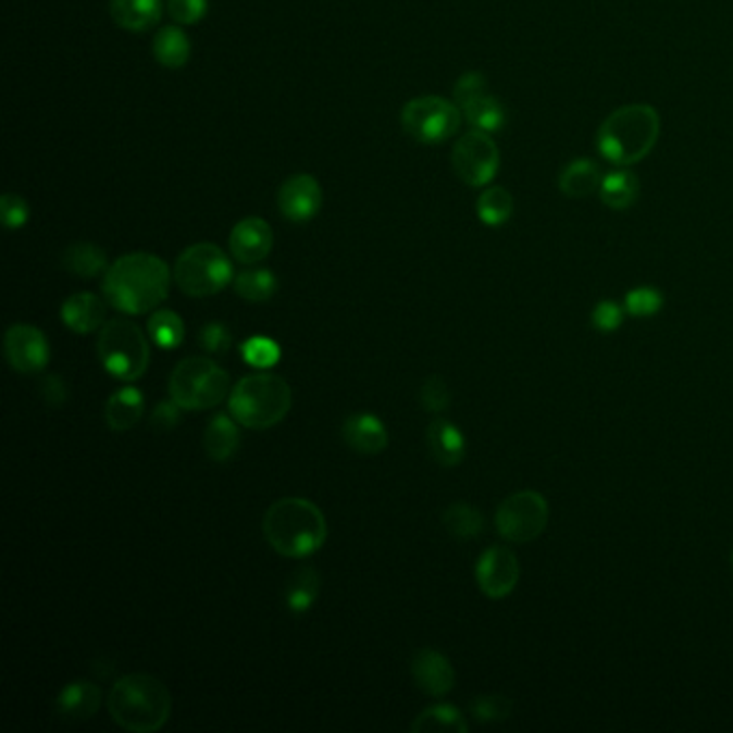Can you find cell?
<instances>
[{
  "mask_svg": "<svg viewBox=\"0 0 733 733\" xmlns=\"http://www.w3.org/2000/svg\"><path fill=\"white\" fill-rule=\"evenodd\" d=\"M411 675L420 691L431 697H444L455 688L457 673L452 662L437 649L424 647L411 660Z\"/></svg>",
  "mask_w": 733,
  "mask_h": 733,
  "instance_id": "cell-17",
  "label": "cell"
},
{
  "mask_svg": "<svg viewBox=\"0 0 733 733\" xmlns=\"http://www.w3.org/2000/svg\"><path fill=\"white\" fill-rule=\"evenodd\" d=\"M149 338L162 349H177L184 345V319L173 310H156L147 323Z\"/></svg>",
  "mask_w": 733,
  "mask_h": 733,
  "instance_id": "cell-33",
  "label": "cell"
},
{
  "mask_svg": "<svg viewBox=\"0 0 733 733\" xmlns=\"http://www.w3.org/2000/svg\"><path fill=\"white\" fill-rule=\"evenodd\" d=\"M239 422L231 415H215L207 431H204V452L209 459L215 462H226L233 459L241 446V433H239Z\"/></svg>",
  "mask_w": 733,
  "mask_h": 733,
  "instance_id": "cell-25",
  "label": "cell"
},
{
  "mask_svg": "<svg viewBox=\"0 0 733 733\" xmlns=\"http://www.w3.org/2000/svg\"><path fill=\"white\" fill-rule=\"evenodd\" d=\"M166 9L177 24L194 26L207 15L209 0H169Z\"/></svg>",
  "mask_w": 733,
  "mask_h": 733,
  "instance_id": "cell-41",
  "label": "cell"
},
{
  "mask_svg": "<svg viewBox=\"0 0 733 733\" xmlns=\"http://www.w3.org/2000/svg\"><path fill=\"white\" fill-rule=\"evenodd\" d=\"M420 402L431 413H442L450 407L452 394L442 376H428L420 387Z\"/></svg>",
  "mask_w": 733,
  "mask_h": 733,
  "instance_id": "cell-37",
  "label": "cell"
},
{
  "mask_svg": "<svg viewBox=\"0 0 733 733\" xmlns=\"http://www.w3.org/2000/svg\"><path fill=\"white\" fill-rule=\"evenodd\" d=\"M97 356L105 372L121 381L140 378L151 362L149 340L129 319H112L99 330Z\"/></svg>",
  "mask_w": 733,
  "mask_h": 733,
  "instance_id": "cell-6",
  "label": "cell"
},
{
  "mask_svg": "<svg viewBox=\"0 0 733 733\" xmlns=\"http://www.w3.org/2000/svg\"><path fill=\"white\" fill-rule=\"evenodd\" d=\"M471 715L480 723H499L512 715V701L504 695H482L473 699Z\"/></svg>",
  "mask_w": 733,
  "mask_h": 733,
  "instance_id": "cell-36",
  "label": "cell"
},
{
  "mask_svg": "<svg viewBox=\"0 0 733 733\" xmlns=\"http://www.w3.org/2000/svg\"><path fill=\"white\" fill-rule=\"evenodd\" d=\"M39 389H41V396H44L46 405H50V407H54V409L63 407L65 400H67V396H70V394H67L65 381H63L59 374H52V372L44 376Z\"/></svg>",
  "mask_w": 733,
  "mask_h": 733,
  "instance_id": "cell-44",
  "label": "cell"
},
{
  "mask_svg": "<svg viewBox=\"0 0 733 733\" xmlns=\"http://www.w3.org/2000/svg\"><path fill=\"white\" fill-rule=\"evenodd\" d=\"M233 284H235V293L250 303L270 301L277 293V277L274 272L265 268H254V270H246L235 275Z\"/></svg>",
  "mask_w": 733,
  "mask_h": 733,
  "instance_id": "cell-32",
  "label": "cell"
},
{
  "mask_svg": "<svg viewBox=\"0 0 733 733\" xmlns=\"http://www.w3.org/2000/svg\"><path fill=\"white\" fill-rule=\"evenodd\" d=\"M169 389L182 409L204 411L231 394V376L209 358H187L173 370Z\"/></svg>",
  "mask_w": 733,
  "mask_h": 733,
  "instance_id": "cell-7",
  "label": "cell"
},
{
  "mask_svg": "<svg viewBox=\"0 0 733 733\" xmlns=\"http://www.w3.org/2000/svg\"><path fill=\"white\" fill-rule=\"evenodd\" d=\"M501 156L490 134L471 129L462 134L452 149V169L462 184L484 187L490 184L499 171Z\"/></svg>",
  "mask_w": 733,
  "mask_h": 733,
  "instance_id": "cell-11",
  "label": "cell"
},
{
  "mask_svg": "<svg viewBox=\"0 0 733 733\" xmlns=\"http://www.w3.org/2000/svg\"><path fill=\"white\" fill-rule=\"evenodd\" d=\"M624 321V310L616 301H600L592 312V325L598 332L611 334L616 332Z\"/></svg>",
  "mask_w": 733,
  "mask_h": 733,
  "instance_id": "cell-42",
  "label": "cell"
},
{
  "mask_svg": "<svg viewBox=\"0 0 733 733\" xmlns=\"http://www.w3.org/2000/svg\"><path fill=\"white\" fill-rule=\"evenodd\" d=\"M182 422V407L171 398V400H162L153 413H151V426L160 433H169L175 431Z\"/></svg>",
  "mask_w": 733,
  "mask_h": 733,
  "instance_id": "cell-43",
  "label": "cell"
},
{
  "mask_svg": "<svg viewBox=\"0 0 733 733\" xmlns=\"http://www.w3.org/2000/svg\"><path fill=\"white\" fill-rule=\"evenodd\" d=\"M175 284L189 297H211L233 279V263L215 244H196L184 250L175 263Z\"/></svg>",
  "mask_w": 733,
  "mask_h": 733,
  "instance_id": "cell-8",
  "label": "cell"
},
{
  "mask_svg": "<svg viewBox=\"0 0 733 733\" xmlns=\"http://www.w3.org/2000/svg\"><path fill=\"white\" fill-rule=\"evenodd\" d=\"M61 319L65 327L76 334H92L101 330L105 321V303L92 293H76L65 299L61 308Z\"/></svg>",
  "mask_w": 733,
  "mask_h": 733,
  "instance_id": "cell-19",
  "label": "cell"
},
{
  "mask_svg": "<svg viewBox=\"0 0 733 733\" xmlns=\"http://www.w3.org/2000/svg\"><path fill=\"white\" fill-rule=\"evenodd\" d=\"M642 191V184L639 177L631 171H613L609 175L602 177V185H600V200L602 204H607L613 211H626L631 209Z\"/></svg>",
  "mask_w": 733,
  "mask_h": 733,
  "instance_id": "cell-27",
  "label": "cell"
},
{
  "mask_svg": "<svg viewBox=\"0 0 733 733\" xmlns=\"http://www.w3.org/2000/svg\"><path fill=\"white\" fill-rule=\"evenodd\" d=\"M521 566L508 547H490L484 550L475 563V581L484 596L501 600L510 596L519 583Z\"/></svg>",
  "mask_w": 733,
  "mask_h": 733,
  "instance_id": "cell-14",
  "label": "cell"
},
{
  "mask_svg": "<svg viewBox=\"0 0 733 733\" xmlns=\"http://www.w3.org/2000/svg\"><path fill=\"white\" fill-rule=\"evenodd\" d=\"M108 712L125 732H160L173 715V695L156 675L129 673L114 682L108 695Z\"/></svg>",
  "mask_w": 733,
  "mask_h": 733,
  "instance_id": "cell-2",
  "label": "cell"
},
{
  "mask_svg": "<svg viewBox=\"0 0 733 733\" xmlns=\"http://www.w3.org/2000/svg\"><path fill=\"white\" fill-rule=\"evenodd\" d=\"M475 213H477V220L490 228L504 226L514 213L512 194L499 185L486 187L475 200Z\"/></svg>",
  "mask_w": 733,
  "mask_h": 733,
  "instance_id": "cell-30",
  "label": "cell"
},
{
  "mask_svg": "<svg viewBox=\"0 0 733 733\" xmlns=\"http://www.w3.org/2000/svg\"><path fill=\"white\" fill-rule=\"evenodd\" d=\"M59 715L70 721H87L101 708V691L87 680H76L67 684L57 699Z\"/></svg>",
  "mask_w": 733,
  "mask_h": 733,
  "instance_id": "cell-23",
  "label": "cell"
},
{
  "mask_svg": "<svg viewBox=\"0 0 733 733\" xmlns=\"http://www.w3.org/2000/svg\"><path fill=\"white\" fill-rule=\"evenodd\" d=\"M145 413V396L140 389L127 385L116 389L105 407H103V420L110 431L114 433H125L132 431Z\"/></svg>",
  "mask_w": 733,
  "mask_h": 733,
  "instance_id": "cell-20",
  "label": "cell"
},
{
  "mask_svg": "<svg viewBox=\"0 0 733 733\" xmlns=\"http://www.w3.org/2000/svg\"><path fill=\"white\" fill-rule=\"evenodd\" d=\"M343 437L351 450L364 457L381 455L389 444L385 424L372 413L349 415L343 424Z\"/></svg>",
  "mask_w": 733,
  "mask_h": 733,
  "instance_id": "cell-18",
  "label": "cell"
},
{
  "mask_svg": "<svg viewBox=\"0 0 733 733\" xmlns=\"http://www.w3.org/2000/svg\"><path fill=\"white\" fill-rule=\"evenodd\" d=\"M228 248L237 263L257 265L270 257L274 248V231L263 218H244L233 226Z\"/></svg>",
  "mask_w": 733,
  "mask_h": 733,
  "instance_id": "cell-16",
  "label": "cell"
},
{
  "mask_svg": "<svg viewBox=\"0 0 733 733\" xmlns=\"http://www.w3.org/2000/svg\"><path fill=\"white\" fill-rule=\"evenodd\" d=\"M263 534L272 549L288 559H306L327 541V521L316 504L303 497H284L270 506Z\"/></svg>",
  "mask_w": 733,
  "mask_h": 733,
  "instance_id": "cell-3",
  "label": "cell"
},
{
  "mask_svg": "<svg viewBox=\"0 0 733 733\" xmlns=\"http://www.w3.org/2000/svg\"><path fill=\"white\" fill-rule=\"evenodd\" d=\"M0 218H2V224L9 231L24 228L26 222L30 220L28 202L20 194H13V191L2 194V198H0Z\"/></svg>",
  "mask_w": 733,
  "mask_h": 733,
  "instance_id": "cell-38",
  "label": "cell"
},
{
  "mask_svg": "<svg viewBox=\"0 0 733 733\" xmlns=\"http://www.w3.org/2000/svg\"><path fill=\"white\" fill-rule=\"evenodd\" d=\"M241 358L250 366L268 370L279 362V347L268 336H252L241 345Z\"/></svg>",
  "mask_w": 733,
  "mask_h": 733,
  "instance_id": "cell-35",
  "label": "cell"
},
{
  "mask_svg": "<svg viewBox=\"0 0 733 733\" xmlns=\"http://www.w3.org/2000/svg\"><path fill=\"white\" fill-rule=\"evenodd\" d=\"M321 207H323V187L312 175L299 173L279 185L277 209L288 222L295 224L310 222L319 215Z\"/></svg>",
  "mask_w": 733,
  "mask_h": 733,
  "instance_id": "cell-15",
  "label": "cell"
},
{
  "mask_svg": "<svg viewBox=\"0 0 733 733\" xmlns=\"http://www.w3.org/2000/svg\"><path fill=\"white\" fill-rule=\"evenodd\" d=\"M462 110L457 101L439 95L413 97L402 105L400 123L409 138L420 145H442L459 134Z\"/></svg>",
  "mask_w": 733,
  "mask_h": 733,
  "instance_id": "cell-9",
  "label": "cell"
},
{
  "mask_svg": "<svg viewBox=\"0 0 733 733\" xmlns=\"http://www.w3.org/2000/svg\"><path fill=\"white\" fill-rule=\"evenodd\" d=\"M164 13L162 0H110V15L116 26L129 33L151 30Z\"/></svg>",
  "mask_w": 733,
  "mask_h": 733,
  "instance_id": "cell-21",
  "label": "cell"
},
{
  "mask_svg": "<svg viewBox=\"0 0 733 733\" xmlns=\"http://www.w3.org/2000/svg\"><path fill=\"white\" fill-rule=\"evenodd\" d=\"M442 521L444 527L459 541H471L484 532L482 512L469 504H452L446 508Z\"/></svg>",
  "mask_w": 733,
  "mask_h": 733,
  "instance_id": "cell-34",
  "label": "cell"
},
{
  "mask_svg": "<svg viewBox=\"0 0 733 733\" xmlns=\"http://www.w3.org/2000/svg\"><path fill=\"white\" fill-rule=\"evenodd\" d=\"M602 171L594 160L587 158H579L572 160L570 164L563 166V171L559 173V191L568 198H587L594 191H600L602 185Z\"/></svg>",
  "mask_w": 733,
  "mask_h": 733,
  "instance_id": "cell-24",
  "label": "cell"
},
{
  "mask_svg": "<svg viewBox=\"0 0 733 733\" xmlns=\"http://www.w3.org/2000/svg\"><path fill=\"white\" fill-rule=\"evenodd\" d=\"M4 358L20 374L41 372L50 362V345L41 330L26 323H15L4 334Z\"/></svg>",
  "mask_w": 733,
  "mask_h": 733,
  "instance_id": "cell-13",
  "label": "cell"
},
{
  "mask_svg": "<svg viewBox=\"0 0 733 733\" xmlns=\"http://www.w3.org/2000/svg\"><path fill=\"white\" fill-rule=\"evenodd\" d=\"M662 308V295L651 286H639L626 295V312L633 316H654Z\"/></svg>",
  "mask_w": 733,
  "mask_h": 733,
  "instance_id": "cell-39",
  "label": "cell"
},
{
  "mask_svg": "<svg viewBox=\"0 0 733 733\" xmlns=\"http://www.w3.org/2000/svg\"><path fill=\"white\" fill-rule=\"evenodd\" d=\"M469 730L464 717L460 715L459 710L450 704H437L426 708L424 712L418 715V719L411 723V732L413 733H431V732H455L464 733Z\"/></svg>",
  "mask_w": 733,
  "mask_h": 733,
  "instance_id": "cell-31",
  "label": "cell"
},
{
  "mask_svg": "<svg viewBox=\"0 0 733 733\" xmlns=\"http://www.w3.org/2000/svg\"><path fill=\"white\" fill-rule=\"evenodd\" d=\"M198 345L204 353H211V356H220V353H226L233 345V334L226 325L213 321V323H207L200 334H198Z\"/></svg>",
  "mask_w": 733,
  "mask_h": 733,
  "instance_id": "cell-40",
  "label": "cell"
},
{
  "mask_svg": "<svg viewBox=\"0 0 733 733\" xmlns=\"http://www.w3.org/2000/svg\"><path fill=\"white\" fill-rule=\"evenodd\" d=\"M191 41L187 39L184 28L179 26H164L153 37V57L160 65L169 70H182L189 61Z\"/></svg>",
  "mask_w": 733,
  "mask_h": 733,
  "instance_id": "cell-28",
  "label": "cell"
},
{
  "mask_svg": "<svg viewBox=\"0 0 733 733\" xmlns=\"http://www.w3.org/2000/svg\"><path fill=\"white\" fill-rule=\"evenodd\" d=\"M63 268L70 274L78 275L83 279H91L97 275L105 274L110 265H108V257L103 248L89 244V241H78V244H72L63 252Z\"/></svg>",
  "mask_w": 733,
  "mask_h": 733,
  "instance_id": "cell-29",
  "label": "cell"
},
{
  "mask_svg": "<svg viewBox=\"0 0 733 733\" xmlns=\"http://www.w3.org/2000/svg\"><path fill=\"white\" fill-rule=\"evenodd\" d=\"M293 407L290 385L274 372L244 376L228 394L231 415L250 431H268L279 424Z\"/></svg>",
  "mask_w": 733,
  "mask_h": 733,
  "instance_id": "cell-5",
  "label": "cell"
},
{
  "mask_svg": "<svg viewBox=\"0 0 733 733\" xmlns=\"http://www.w3.org/2000/svg\"><path fill=\"white\" fill-rule=\"evenodd\" d=\"M660 138V114L649 103H629L613 110L598 127V153L620 166L629 169L645 160Z\"/></svg>",
  "mask_w": 733,
  "mask_h": 733,
  "instance_id": "cell-4",
  "label": "cell"
},
{
  "mask_svg": "<svg viewBox=\"0 0 733 733\" xmlns=\"http://www.w3.org/2000/svg\"><path fill=\"white\" fill-rule=\"evenodd\" d=\"M426 446L431 457L442 467H457L464 459V435L448 420H435L426 428Z\"/></svg>",
  "mask_w": 733,
  "mask_h": 733,
  "instance_id": "cell-22",
  "label": "cell"
},
{
  "mask_svg": "<svg viewBox=\"0 0 733 733\" xmlns=\"http://www.w3.org/2000/svg\"><path fill=\"white\" fill-rule=\"evenodd\" d=\"M549 523V504L536 490H519L501 501L495 514L497 532L504 541L525 545L536 541Z\"/></svg>",
  "mask_w": 733,
  "mask_h": 733,
  "instance_id": "cell-10",
  "label": "cell"
},
{
  "mask_svg": "<svg viewBox=\"0 0 733 733\" xmlns=\"http://www.w3.org/2000/svg\"><path fill=\"white\" fill-rule=\"evenodd\" d=\"M732 563H733V557H732Z\"/></svg>",
  "mask_w": 733,
  "mask_h": 733,
  "instance_id": "cell-45",
  "label": "cell"
},
{
  "mask_svg": "<svg viewBox=\"0 0 733 733\" xmlns=\"http://www.w3.org/2000/svg\"><path fill=\"white\" fill-rule=\"evenodd\" d=\"M173 277L164 259L149 252H132L108 268L101 290L114 310L138 316L156 310L169 297Z\"/></svg>",
  "mask_w": 733,
  "mask_h": 733,
  "instance_id": "cell-1",
  "label": "cell"
},
{
  "mask_svg": "<svg viewBox=\"0 0 733 733\" xmlns=\"http://www.w3.org/2000/svg\"><path fill=\"white\" fill-rule=\"evenodd\" d=\"M319 594H321V576H319L316 568L301 566L290 574V579L286 583L284 602H286L290 613L301 616V613H306L314 607Z\"/></svg>",
  "mask_w": 733,
  "mask_h": 733,
  "instance_id": "cell-26",
  "label": "cell"
},
{
  "mask_svg": "<svg viewBox=\"0 0 733 733\" xmlns=\"http://www.w3.org/2000/svg\"><path fill=\"white\" fill-rule=\"evenodd\" d=\"M455 101L473 129L495 134L508 123L504 103L486 92V78L480 72H467L460 76L455 85Z\"/></svg>",
  "mask_w": 733,
  "mask_h": 733,
  "instance_id": "cell-12",
  "label": "cell"
}]
</instances>
